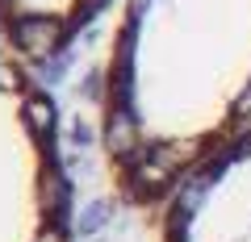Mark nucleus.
I'll use <instances>...</instances> for the list:
<instances>
[{"mask_svg": "<svg viewBox=\"0 0 251 242\" xmlns=\"http://www.w3.org/2000/svg\"><path fill=\"white\" fill-rule=\"evenodd\" d=\"M251 130V0H117L100 75V151L134 205Z\"/></svg>", "mask_w": 251, "mask_h": 242, "instance_id": "f257e3e1", "label": "nucleus"}, {"mask_svg": "<svg viewBox=\"0 0 251 242\" xmlns=\"http://www.w3.org/2000/svg\"><path fill=\"white\" fill-rule=\"evenodd\" d=\"M72 184L42 71L0 46V242H67Z\"/></svg>", "mask_w": 251, "mask_h": 242, "instance_id": "f03ea898", "label": "nucleus"}, {"mask_svg": "<svg viewBox=\"0 0 251 242\" xmlns=\"http://www.w3.org/2000/svg\"><path fill=\"white\" fill-rule=\"evenodd\" d=\"M168 242H251V130L163 200Z\"/></svg>", "mask_w": 251, "mask_h": 242, "instance_id": "7ed1b4c3", "label": "nucleus"}, {"mask_svg": "<svg viewBox=\"0 0 251 242\" xmlns=\"http://www.w3.org/2000/svg\"><path fill=\"white\" fill-rule=\"evenodd\" d=\"M117 0H0V46L42 71Z\"/></svg>", "mask_w": 251, "mask_h": 242, "instance_id": "20e7f679", "label": "nucleus"}]
</instances>
